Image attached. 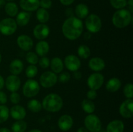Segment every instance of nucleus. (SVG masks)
<instances>
[{"label":"nucleus","mask_w":133,"mask_h":132,"mask_svg":"<svg viewBox=\"0 0 133 132\" xmlns=\"http://www.w3.org/2000/svg\"><path fill=\"white\" fill-rule=\"evenodd\" d=\"M0 132H11L8 128H0Z\"/></svg>","instance_id":"obj_50"},{"label":"nucleus","mask_w":133,"mask_h":132,"mask_svg":"<svg viewBox=\"0 0 133 132\" xmlns=\"http://www.w3.org/2000/svg\"><path fill=\"white\" fill-rule=\"evenodd\" d=\"M88 67L91 70L96 72L102 71L105 67V62L99 57H94L88 62Z\"/></svg>","instance_id":"obj_18"},{"label":"nucleus","mask_w":133,"mask_h":132,"mask_svg":"<svg viewBox=\"0 0 133 132\" xmlns=\"http://www.w3.org/2000/svg\"><path fill=\"white\" fill-rule=\"evenodd\" d=\"M122 86V82L118 78H112L109 79L106 84V89L110 93H115L119 90Z\"/></svg>","instance_id":"obj_21"},{"label":"nucleus","mask_w":133,"mask_h":132,"mask_svg":"<svg viewBox=\"0 0 133 132\" xmlns=\"http://www.w3.org/2000/svg\"><path fill=\"white\" fill-rule=\"evenodd\" d=\"M7 100L6 93L0 91V105H5L7 102Z\"/></svg>","instance_id":"obj_42"},{"label":"nucleus","mask_w":133,"mask_h":132,"mask_svg":"<svg viewBox=\"0 0 133 132\" xmlns=\"http://www.w3.org/2000/svg\"><path fill=\"white\" fill-rule=\"evenodd\" d=\"M75 13L79 19H84L88 16L89 9L87 5L84 3H80L75 7Z\"/></svg>","instance_id":"obj_25"},{"label":"nucleus","mask_w":133,"mask_h":132,"mask_svg":"<svg viewBox=\"0 0 133 132\" xmlns=\"http://www.w3.org/2000/svg\"><path fill=\"white\" fill-rule=\"evenodd\" d=\"M18 25L11 18H5L0 21V32L5 36H10L16 31Z\"/></svg>","instance_id":"obj_6"},{"label":"nucleus","mask_w":133,"mask_h":132,"mask_svg":"<svg viewBox=\"0 0 133 132\" xmlns=\"http://www.w3.org/2000/svg\"><path fill=\"white\" fill-rule=\"evenodd\" d=\"M23 63L21 60H13L9 65V71L12 75H18L23 71Z\"/></svg>","instance_id":"obj_20"},{"label":"nucleus","mask_w":133,"mask_h":132,"mask_svg":"<svg viewBox=\"0 0 133 132\" xmlns=\"http://www.w3.org/2000/svg\"><path fill=\"white\" fill-rule=\"evenodd\" d=\"M127 3H128L129 7L130 9L129 11L132 13L133 12V0H128Z\"/></svg>","instance_id":"obj_46"},{"label":"nucleus","mask_w":133,"mask_h":132,"mask_svg":"<svg viewBox=\"0 0 133 132\" xmlns=\"http://www.w3.org/2000/svg\"><path fill=\"white\" fill-rule=\"evenodd\" d=\"M19 5L24 11L32 12L39 9L40 0H20Z\"/></svg>","instance_id":"obj_17"},{"label":"nucleus","mask_w":133,"mask_h":132,"mask_svg":"<svg viewBox=\"0 0 133 132\" xmlns=\"http://www.w3.org/2000/svg\"><path fill=\"white\" fill-rule=\"evenodd\" d=\"M65 14H66V15L68 18H70V17H74V12L71 8H68V9H66V12H65Z\"/></svg>","instance_id":"obj_43"},{"label":"nucleus","mask_w":133,"mask_h":132,"mask_svg":"<svg viewBox=\"0 0 133 132\" xmlns=\"http://www.w3.org/2000/svg\"><path fill=\"white\" fill-rule=\"evenodd\" d=\"M58 81V76L53 71H45L40 77V84L43 87L50 88L54 86Z\"/></svg>","instance_id":"obj_8"},{"label":"nucleus","mask_w":133,"mask_h":132,"mask_svg":"<svg viewBox=\"0 0 133 132\" xmlns=\"http://www.w3.org/2000/svg\"><path fill=\"white\" fill-rule=\"evenodd\" d=\"M125 126L120 120H114L110 122L107 127V132H123Z\"/></svg>","instance_id":"obj_19"},{"label":"nucleus","mask_w":133,"mask_h":132,"mask_svg":"<svg viewBox=\"0 0 133 132\" xmlns=\"http://www.w3.org/2000/svg\"><path fill=\"white\" fill-rule=\"evenodd\" d=\"M110 5L116 9H122L127 5V0H110Z\"/></svg>","instance_id":"obj_35"},{"label":"nucleus","mask_w":133,"mask_h":132,"mask_svg":"<svg viewBox=\"0 0 133 132\" xmlns=\"http://www.w3.org/2000/svg\"><path fill=\"white\" fill-rule=\"evenodd\" d=\"M50 32L49 27L45 23L37 25L33 29V35L36 39L42 40L48 37Z\"/></svg>","instance_id":"obj_13"},{"label":"nucleus","mask_w":133,"mask_h":132,"mask_svg":"<svg viewBox=\"0 0 133 132\" xmlns=\"http://www.w3.org/2000/svg\"><path fill=\"white\" fill-rule=\"evenodd\" d=\"M40 6L45 9H50L52 6L51 0H40Z\"/></svg>","instance_id":"obj_40"},{"label":"nucleus","mask_w":133,"mask_h":132,"mask_svg":"<svg viewBox=\"0 0 133 132\" xmlns=\"http://www.w3.org/2000/svg\"><path fill=\"white\" fill-rule=\"evenodd\" d=\"M97 92L95 90H92V89H90L88 92H87V98H88V100H92L96 99V98L97 97Z\"/></svg>","instance_id":"obj_41"},{"label":"nucleus","mask_w":133,"mask_h":132,"mask_svg":"<svg viewBox=\"0 0 133 132\" xmlns=\"http://www.w3.org/2000/svg\"><path fill=\"white\" fill-rule=\"evenodd\" d=\"M5 85V80L1 75H0V90L3 89Z\"/></svg>","instance_id":"obj_47"},{"label":"nucleus","mask_w":133,"mask_h":132,"mask_svg":"<svg viewBox=\"0 0 133 132\" xmlns=\"http://www.w3.org/2000/svg\"><path fill=\"white\" fill-rule=\"evenodd\" d=\"M5 10L8 16L10 17H14L18 13V6L15 3L9 2L5 4Z\"/></svg>","instance_id":"obj_26"},{"label":"nucleus","mask_w":133,"mask_h":132,"mask_svg":"<svg viewBox=\"0 0 133 132\" xmlns=\"http://www.w3.org/2000/svg\"><path fill=\"white\" fill-rule=\"evenodd\" d=\"M85 26L88 32L90 33H97L102 28L101 18L97 15L92 14L86 18Z\"/></svg>","instance_id":"obj_4"},{"label":"nucleus","mask_w":133,"mask_h":132,"mask_svg":"<svg viewBox=\"0 0 133 132\" xmlns=\"http://www.w3.org/2000/svg\"><path fill=\"white\" fill-rule=\"evenodd\" d=\"M132 17L131 12L127 9H119L113 14L112 21L113 25L118 28H123L127 27L132 23Z\"/></svg>","instance_id":"obj_3"},{"label":"nucleus","mask_w":133,"mask_h":132,"mask_svg":"<svg viewBox=\"0 0 133 132\" xmlns=\"http://www.w3.org/2000/svg\"><path fill=\"white\" fill-rule=\"evenodd\" d=\"M36 54L40 57L45 56L49 51V45L46 41L42 40L37 43L35 47Z\"/></svg>","instance_id":"obj_22"},{"label":"nucleus","mask_w":133,"mask_h":132,"mask_svg":"<svg viewBox=\"0 0 133 132\" xmlns=\"http://www.w3.org/2000/svg\"><path fill=\"white\" fill-rule=\"evenodd\" d=\"M75 0H60L61 3L63 5H65V6H68V5H70L71 4H72L74 2Z\"/></svg>","instance_id":"obj_44"},{"label":"nucleus","mask_w":133,"mask_h":132,"mask_svg":"<svg viewBox=\"0 0 133 132\" xmlns=\"http://www.w3.org/2000/svg\"><path fill=\"white\" fill-rule=\"evenodd\" d=\"M39 65L43 69H47L49 67L50 65V60L46 56H43L38 60Z\"/></svg>","instance_id":"obj_38"},{"label":"nucleus","mask_w":133,"mask_h":132,"mask_svg":"<svg viewBox=\"0 0 133 132\" xmlns=\"http://www.w3.org/2000/svg\"><path fill=\"white\" fill-rule=\"evenodd\" d=\"M29 132H42V131L40 130H39V129H31V130H30Z\"/></svg>","instance_id":"obj_52"},{"label":"nucleus","mask_w":133,"mask_h":132,"mask_svg":"<svg viewBox=\"0 0 133 132\" xmlns=\"http://www.w3.org/2000/svg\"><path fill=\"white\" fill-rule=\"evenodd\" d=\"M31 13H29V12H20L18 13V14L16 15V22L18 25L20 26V27H24L29 23L30 19H31Z\"/></svg>","instance_id":"obj_23"},{"label":"nucleus","mask_w":133,"mask_h":132,"mask_svg":"<svg viewBox=\"0 0 133 132\" xmlns=\"http://www.w3.org/2000/svg\"><path fill=\"white\" fill-rule=\"evenodd\" d=\"M5 4H6L5 0H0V8H2L3 6H5Z\"/></svg>","instance_id":"obj_51"},{"label":"nucleus","mask_w":133,"mask_h":132,"mask_svg":"<svg viewBox=\"0 0 133 132\" xmlns=\"http://www.w3.org/2000/svg\"><path fill=\"white\" fill-rule=\"evenodd\" d=\"M40 84L36 80L33 79H29L23 86V95L27 98H32L38 94L40 91Z\"/></svg>","instance_id":"obj_5"},{"label":"nucleus","mask_w":133,"mask_h":132,"mask_svg":"<svg viewBox=\"0 0 133 132\" xmlns=\"http://www.w3.org/2000/svg\"><path fill=\"white\" fill-rule=\"evenodd\" d=\"M9 114L12 119L16 120H23L26 116V110L24 107L20 105H15L12 106L9 110Z\"/></svg>","instance_id":"obj_16"},{"label":"nucleus","mask_w":133,"mask_h":132,"mask_svg":"<svg viewBox=\"0 0 133 132\" xmlns=\"http://www.w3.org/2000/svg\"><path fill=\"white\" fill-rule=\"evenodd\" d=\"M74 78L76 79V80H80V79L82 78V74L78 71H75L74 73Z\"/></svg>","instance_id":"obj_45"},{"label":"nucleus","mask_w":133,"mask_h":132,"mask_svg":"<svg viewBox=\"0 0 133 132\" xmlns=\"http://www.w3.org/2000/svg\"><path fill=\"white\" fill-rule=\"evenodd\" d=\"M27 124L25 121L23 120H17L12 126V132H25L27 129Z\"/></svg>","instance_id":"obj_30"},{"label":"nucleus","mask_w":133,"mask_h":132,"mask_svg":"<svg viewBox=\"0 0 133 132\" xmlns=\"http://www.w3.org/2000/svg\"><path fill=\"white\" fill-rule=\"evenodd\" d=\"M99 132H107V131H106V130H104V129H102V130L101 129V130H100Z\"/></svg>","instance_id":"obj_54"},{"label":"nucleus","mask_w":133,"mask_h":132,"mask_svg":"<svg viewBox=\"0 0 133 132\" xmlns=\"http://www.w3.org/2000/svg\"><path fill=\"white\" fill-rule=\"evenodd\" d=\"M26 60L31 65H36L38 63V56L34 52H28L26 54Z\"/></svg>","instance_id":"obj_34"},{"label":"nucleus","mask_w":133,"mask_h":132,"mask_svg":"<svg viewBox=\"0 0 133 132\" xmlns=\"http://www.w3.org/2000/svg\"><path fill=\"white\" fill-rule=\"evenodd\" d=\"M50 67L52 71L55 74L61 73L64 69V62L58 57H55L50 61Z\"/></svg>","instance_id":"obj_24"},{"label":"nucleus","mask_w":133,"mask_h":132,"mask_svg":"<svg viewBox=\"0 0 133 132\" xmlns=\"http://www.w3.org/2000/svg\"><path fill=\"white\" fill-rule=\"evenodd\" d=\"M123 93L127 99H132L133 85L131 83H128L125 85L123 88Z\"/></svg>","instance_id":"obj_36"},{"label":"nucleus","mask_w":133,"mask_h":132,"mask_svg":"<svg viewBox=\"0 0 133 132\" xmlns=\"http://www.w3.org/2000/svg\"><path fill=\"white\" fill-rule=\"evenodd\" d=\"M42 106V108L49 112H58L62 108L63 100L59 94L50 93L44 97Z\"/></svg>","instance_id":"obj_2"},{"label":"nucleus","mask_w":133,"mask_h":132,"mask_svg":"<svg viewBox=\"0 0 133 132\" xmlns=\"http://www.w3.org/2000/svg\"><path fill=\"white\" fill-rule=\"evenodd\" d=\"M16 41L18 47L24 51H29L33 47V40L27 35H20L17 38Z\"/></svg>","instance_id":"obj_14"},{"label":"nucleus","mask_w":133,"mask_h":132,"mask_svg":"<svg viewBox=\"0 0 133 132\" xmlns=\"http://www.w3.org/2000/svg\"><path fill=\"white\" fill-rule=\"evenodd\" d=\"M77 54L80 58H83V59H87V58H89L90 56L91 50L87 45L83 44L78 47Z\"/></svg>","instance_id":"obj_31"},{"label":"nucleus","mask_w":133,"mask_h":132,"mask_svg":"<svg viewBox=\"0 0 133 132\" xmlns=\"http://www.w3.org/2000/svg\"><path fill=\"white\" fill-rule=\"evenodd\" d=\"M64 65L66 66L67 69L69 71L75 72L80 69L81 62L77 56L74 54H69L64 58Z\"/></svg>","instance_id":"obj_10"},{"label":"nucleus","mask_w":133,"mask_h":132,"mask_svg":"<svg viewBox=\"0 0 133 132\" xmlns=\"http://www.w3.org/2000/svg\"><path fill=\"white\" fill-rule=\"evenodd\" d=\"M27 108L33 113H38L42 109V103L36 99H32L27 103Z\"/></svg>","instance_id":"obj_29"},{"label":"nucleus","mask_w":133,"mask_h":132,"mask_svg":"<svg viewBox=\"0 0 133 132\" xmlns=\"http://www.w3.org/2000/svg\"><path fill=\"white\" fill-rule=\"evenodd\" d=\"M62 31L64 37L68 40H77L83 33V21L76 17L68 18L62 24Z\"/></svg>","instance_id":"obj_1"},{"label":"nucleus","mask_w":133,"mask_h":132,"mask_svg":"<svg viewBox=\"0 0 133 132\" xmlns=\"http://www.w3.org/2000/svg\"><path fill=\"white\" fill-rule=\"evenodd\" d=\"M121 116L125 119H131L133 116V100L127 99L121 104L119 108Z\"/></svg>","instance_id":"obj_11"},{"label":"nucleus","mask_w":133,"mask_h":132,"mask_svg":"<svg viewBox=\"0 0 133 132\" xmlns=\"http://www.w3.org/2000/svg\"><path fill=\"white\" fill-rule=\"evenodd\" d=\"M5 85L7 90L10 92H16L21 85L20 78L17 75H9L5 81Z\"/></svg>","instance_id":"obj_12"},{"label":"nucleus","mask_w":133,"mask_h":132,"mask_svg":"<svg viewBox=\"0 0 133 132\" xmlns=\"http://www.w3.org/2000/svg\"><path fill=\"white\" fill-rule=\"evenodd\" d=\"M81 107L83 111L88 114H92L96 109L94 103L88 99H84L82 101Z\"/></svg>","instance_id":"obj_28"},{"label":"nucleus","mask_w":133,"mask_h":132,"mask_svg":"<svg viewBox=\"0 0 133 132\" xmlns=\"http://www.w3.org/2000/svg\"><path fill=\"white\" fill-rule=\"evenodd\" d=\"M92 38V33H90V32H85L84 34V38L87 40H89L90 39Z\"/></svg>","instance_id":"obj_48"},{"label":"nucleus","mask_w":133,"mask_h":132,"mask_svg":"<svg viewBox=\"0 0 133 132\" xmlns=\"http://www.w3.org/2000/svg\"><path fill=\"white\" fill-rule=\"evenodd\" d=\"M85 128L90 132H99L101 129V122L99 118L94 114H89L84 120Z\"/></svg>","instance_id":"obj_7"},{"label":"nucleus","mask_w":133,"mask_h":132,"mask_svg":"<svg viewBox=\"0 0 133 132\" xmlns=\"http://www.w3.org/2000/svg\"><path fill=\"white\" fill-rule=\"evenodd\" d=\"M38 68L35 65H30L29 66L26 68L25 75L27 78L30 79H32V78L35 77L38 74Z\"/></svg>","instance_id":"obj_33"},{"label":"nucleus","mask_w":133,"mask_h":132,"mask_svg":"<svg viewBox=\"0 0 133 132\" xmlns=\"http://www.w3.org/2000/svg\"><path fill=\"white\" fill-rule=\"evenodd\" d=\"M77 132H88V131L84 127H81L77 129Z\"/></svg>","instance_id":"obj_49"},{"label":"nucleus","mask_w":133,"mask_h":132,"mask_svg":"<svg viewBox=\"0 0 133 132\" xmlns=\"http://www.w3.org/2000/svg\"><path fill=\"white\" fill-rule=\"evenodd\" d=\"M1 60H2V56H1V53H0V63H1Z\"/></svg>","instance_id":"obj_53"},{"label":"nucleus","mask_w":133,"mask_h":132,"mask_svg":"<svg viewBox=\"0 0 133 132\" xmlns=\"http://www.w3.org/2000/svg\"><path fill=\"white\" fill-rule=\"evenodd\" d=\"M9 116V109L5 105H0V124L5 122Z\"/></svg>","instance_id":"obj_32"},{"label":"nucleus","mask_w":133,"mask_h":132,"mask_svg":"<svg viewBox=\"0 0 133 132\" xmlns=\"http://www.w3.org/2000/svg\"><path fill=\"white\" fill-rule=\"evenodd\" d=\"M104 76L99 72L91 74L87 80V84L89 88L92 90L97 91L101 87L104 83Z\"/></svg>","instance_id":"obj_9"},{"label":"nucleus","mask_w":133,"mask_h":132,"mask_svg":"<svg viewBox=\"0 0 133 132\" xmlns=\"http://www.w3.org/2000/svg\"><path fill=\"white\" fill-rule=\"evenodd\" d=\"M70 78H71V76L68 72H61L60 75L58 76V80H59L60 82L62 84L67 83L68 82L70 81Z\"/></svg>","instance_id":"obj_37"},{"label":"nucleus","mask_w":133,"mask_h":132,"mask_svg":"<svg viewBox=\"0 0 133 132\" xmlns=\"http://www.w3.org/2000/svg\"><path fill=\"white\" fill-rule=\"evenodd\" d=\"M36 10V18L39 22L41 23H45L49 21V14L46 9L40 8Z\"/></svg>","instance_id":"obj_27"},{"label":"nucleus","mask_w":133,"mask_h":132,"mask_svg":"<svg viewBox=\"0 0 133 132\" xmlns=\"http://www.w3.org/2000/svg\"><path fill=\"white\" fill-rule=\"evenodd\" d=\"M7 1H13V0H7Z\"/></svg>","instance_id":"obj_55"},{"label":"nucleus","mask_w":133,"mask_h":132,"mask_svg":"<svg viewBox=\"0 0 133 132\" xmlns=\"http://www.w3.org/2000/svg\"><path fill=\"white\" fill-rule=\"evenodd\" d=\"M73 124H74V120L70 115H63L58 119V128L63 131L70 130L73 126Z\"/></svg>","instance_id":"obj_15"},{"label":"nucleus","mask_w":133,"mask_h":132,"mask_svg":"<svg viewBox=\"0 0 133 132\" xmlns=\"http://www.w3.org/2000/svg\"><path fill=\"white\" fill-rule=\"evenodd\" d=\"M21 97L19 94H18L16 92H12L10 95V100L14 104L16 105L20 102Z\"/></svg>","instance_id":"obj_39"}]
</instances>
